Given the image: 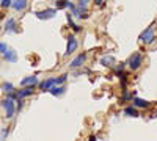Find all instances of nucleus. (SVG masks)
<instances>
[{
  "mask_svg": "<svg viewBox=\"0 0 157 141\" xmlns=\"http://www.w3.org/2000/svg\"><path fill=\"white\" fill-rule=\"evenodd\" d=\"M35 14H36L38 19H44L46 20V19H52V17H54L57 14V9L55 8H47L44 11H36Z\"/></svg>",
  "mask_w": 157,
  "mask_h": 141,
  "instance_id": "423d86ee",
  "label": "nucleus"
},
{
  "mask_svg": "<svg viewBox=\"0 0 157 141\" xmlns=\"http://www.w3.org/2000/svg\"><path fill=\"white\" fill-rule=\"evenodd\" d=\"M33 91H35V88H33V86H25L24 89H19V91L16 93V96H17V99H22V97L32 96V94H33Z\"/></svg>",
  "mask_w": 157,
  "mask_h": 141,
  "instance_id": "1a4fd4ad",
  "label": "nucleus"
},
{
  "mask_svg": "<svg viewBox=\"0 0 157 141\" xmlns=\"http://www.w3.org/2000/svg\"><path fill=\"white\" fill-rule=\"evenodd\" d=\"M14 100L16 99H13V97H6L5 100H2V107L5 110V114H6L8 119H11L13 116H14V113L17 111L16 110V105H14Z\"/></svg>",
  "mask_w": 157,
  "mask_h": 141,
  "instance_id": "7ed1b4c3",
  "label": "nucleus"
},
{
  "mask_svg": "<svg viewBox=\"0 0 157 141\" xmlns=\"http://www.w3.org/2000/svg\"><path fill=\"white\" fill-rule=\"evenodd\" d=\"M57 9H64V8H69V0H57L55 2Z\"/></svg>",
  "mask_w": 157,
  "mask_h": 141,
  "instance_id": "f3484780",
  "label": "nucleus"
},
{
  "mask_svg": "<svg viewBox=\"0 0 157 141\" xmlns=\"http://www.w3.org/2000/svg\"><path fill=\"white\" fill-rule=\"evenodd\" d=\"M85 60H86V54H78V55L71 61V65H69V66L74 68V69H75V68H82V66H83V63H85Z\"/></svg>",
  "mask_w": 157,
  "mask_h": 141,
  "instance_id": "6e6552de",
  "label": "nucleus"
},
{
  "mask_svg": "<svg viewBox=\"0 0 157 141\" xmlns=\"http://www.w3.org/2000/svg\"><path fill=\"white\" fill-rule=\"evenodd\" d=\"M55 85H57V77H50V79H46L44 82L39 83V88H41L43 93H49V89Z\"/></svg>",
  "mask_w": 157,
  "mask_h": 141,
  "instance_id": "0eeeda50",
  "label": "nucleus"
},
{
  "mask_svg": "<svg viewBox=\"0 0 157 141\" xmlns=\"http://www.w3.org/2000/svg\"><path fill=\"white\" fill-rule=\"evenodd\" d=\"M2 89H3L5 93H8V94H10V93L14 91V86H13L11 83H3V85H2Z\"/></svg>",
  "mask_w": 157,
  "mask_h": 141,
  "instance_id": "6ab92c4d",
  "label": "nucleus"
},
{
  "mask_svg": "<svg viewBox=\"0 0 157 141\" xmlns=\"http://www.w3.org/2000/svg\"><path fill=\"white\" fill-rule=\"evenodd\" d=\"M78 47V41H77V38L74 35H69L68 36V44H66V52H64V55H71L72 52H75V49Z\"/></svg>",
  "mask_w": 157,
  "mask_h": 141,
  "instance_id": "39448f33",
  "label": "nucleus"
},
{
  "mask_svg": "<svg viewBox=\"0 0 157 141\" xmlns=\"http://www.w3.org/2000/svg\"><path fill=\"white\" fill-rule=\"evenodd\" d=\"M126 116H132V118H137L138 116V111H137V107H127L124 110Z\"/></svg>",
  "mask_w": 157,
  "mask_h": 141,
  "instance_id": "2eb2a0df",
  "label": "nucleus"
},
{
  "mask_svg": "<svg viewBox=\"0 0 157 141\" xmlns=\"http://www.w3.org/2000/svg\"><path fill=\"white\" fill-rule=\"evenodd\" d=\"M27 5H29V2L27 0H13V8H14L16 11H24L25 8H27Z\"/></svg>",
  "mask_w": 157,
  "mask_h": 141,
  "instance_id": "9b49d317",
  "label": "nucleus"
},
{
  "mask_svg": "<svg viewBox=\"0 0 157 141\" xmlns=\"http://www.w3.org/2000/svg\"><path fill=\"white\" fill-rule=\"evenodd\" d=\"M129 99H132V96H130L129 93H124V96H123V102H126V100H129Z\"/></svg>",
  "mask_w": 157,
  "mask_h": 141,
  "instance_id": "412c9836",
  "label": "nucleus"
},
{
  "mask_svg": "<svg viewBox=\"0 0 157 141\" xmlns=\"http://www.w3.org/2000/svg\"><path fill=\"white\" fill-rule=\"evenodd\" d=\"M0 5H2V8H10L13 5V0H2Z\"/></svg>",
  "mask_w": 157,
  "mask_h": 141,
  "instance_id": "aec40b11",
  "label": "nucleus"
},
{
  "mask_svg": "<svg viewBox=\"0 0 157 141\" xmlns=\"http://www.w3.org/2000/svg\"><path fill=\"white\" fill-rule=\"evenodd\" d=\"M68 22H69V27H71V28H72L74 32H77V33H78V32L82 30V28L78 27V25H77V24H75V22L72 20V14H68Z\"/></svg>",
  "mask_w": 157,
  "mask_h": 141,
  "instance_id": "a211bd4d",
  "label": "nucleus"
},
{
  "mask_svg": "<svg viewBox=\"0 0 157 141\" xmlns=\"http://www.w3.org/2000/svg\"><path fill=\"white\" fill-rule=\"evenodd\" d=\"M138 39H140L141 43H146V44H151V43H154V41H155V36H154V25L148 27L145 32H143V33L140 35V38H138Z\"/></svg>",
  "mask_w": 157,
  "mask_h": 141,
  "instance_id": "20e7f679",
  "label": "nucleus"
},
{
  "mask_svg": "<svg viewBox=\"0 0 157 141\" xmlns=\"http://www.w3.org/2000/svg\"><path fill=\"white\" fill-rule=\"evenodd\" d=\"M127 68L130 69V71H137V69H140L141 68V65H143V57H141V54H138V52H135V54H132L129 57V60H127Z\"/></svg>",
  "mask_w": 157,
  "mask_h": 141,
  "instance_id": "f03ea898",
  "label": "nucleus"
},
{
  "mask_svg": "<svg viewBox=\"0 0 157 141\" xmlns=\"http://www.w3.org/2000/svg\"><path fill=\"white\" fill-rule=\"evenodd\" d=\"M132 104L137 108H146V107H149V102L145 100V99H140V97H134L132 99Z\"/></svg>",
  "mask_w": 157,
  "mask_h": 141,
  "instance_id": "ddd939ff",
  "label": "nucleus"
},
{
  "mask_svg": "<svg viewBox=\"0 0 157 141\" xmlns=\"http://www.w3.org/2000/svg\"><path fill=\"white\" fill-rule=\"evenodd\" d=\"M0 55H2L8 63H16L17 61V54L10 46H6L5 43H0Z\"/></svg>",
  "mask_w": 157,
  "mask_h": 141,
  "instance_id": "f257e3e1",
  "label": "nucleus"
},
{
  "mask_svg": "<svg viewBox=\"0 0 157 141\" xmlns=\"http://www.w3.org/2000/svg\"><path fill=\"white\" fill-rule=\"evenodd\" d=\"M64 91H66V88H64L63 85H55V86H52L49 89V93L52 96H61V94H64Z\"/></svg>",
  "mask_w": 157,
  "mask_h": 141,
  "instance_id": "f8f14e48",
  "label": "nucleus"
},
{
  "mask_svg": "<svg viewBox=\"0 0 157 141\" xmlns=\"http://www.w3.org/2000/svg\"><path fill=\"white\" fill-rule=\"evenodd\" d=\"M5 32H13L16 33L17 28H16V19H8L6 24H5Z\"/></svg>",
  "mask_w": 157,
  "mask_h": 141,
  "instance_id": "4468645a",
  "label": "nucleus"
},
{
  "mask_svg": "<svg viewBox=\"0 0 157 141\" xmlns=\"http://www.w3.org/2000/svg\"><path fill=\"white\" fill-rule=\"evenodd\" d=\"M90 0H78V5H88Z\"/></svg>",
  "mask_w": 157,
  "mask_h": 141,
  "instance_id": "4be33fe9",
  "label": "nucleus"
},
{
  "mask_svg": "<svg viewBox=\"0 0 157 141\" xmlns=\"http://www.w3.org/2000/svg\"><path fill=\"white\" fill-rule=\"evenodd\" d=\"M38 83V77L32 75V77H25V79L21 80V86H35Z\"/></svg>",
  "mask_w": 157,
  "mask_h": 141,
  "instance_id": "9d476101",
  "label": "nucleus"
},
{
  "mask_svg": "<svg viewBox=\"0 0 157 141\" xmlns=\"http://www.w3.org/2000/svg\"><path fill=\"white\" fill-rule=\"evenodd\" d=\"M94 3H96V5H102L104 0H94Z\"/></svg>",
  "mask_w": 157,
  "mask_h": 141,
  "instance_id": "5701e85b",
  "label": "nucleus"
},
{
  "mask_svg": "<svg viewBox=\"0 0 157 141\" xmlns=\"http://www.w3.org/2000/svg\"><path fill=\"white\" fill-rule=\"evenodd\" d=\"M113 63H115V58L113 57H104L102 60H101V65L102 66H113Z\"/></svg>",
  "mask_w": 157,
  "mask_h": 141,
  "instance_id": "dca6fc26",
  "label": "nucleus"
}]
</instances>
